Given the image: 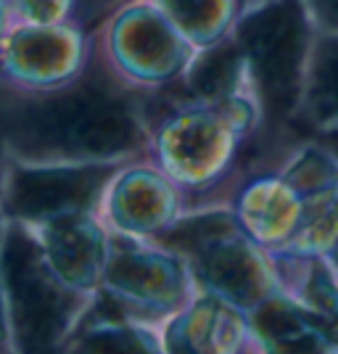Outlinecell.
I'll return each mask as SVG.
<instances>
[{
  "label": "cell",
  "instance_id": "ba28073f",
  "mask_svg": "<svg viewBox=\"0 0 338 354\" xmlns=\"http://www.w3.org/2000/svg\"><path fill=\"white\" fill-rule=\"evenodd\" d=\"M82 45L79 37L69 30L40 27L35 24L32 30H21L8 43L6 66L19 80H30L37 85H50L66 80L79 66Z\"/></svg>",
  "mask_w": 338,
  "mask_h": 354
},
{
  "label": "cell",
  "instance_id": "8992f818",
  "mask_svg": "<svg viewBox=\"0 0 338 354\" xmlns=\"http://www.w3.org/2000/svg\"><path fill=\"white\" fill-rule=\"evenodd\" d=\"M43 225L45 233L40 243L53 270L72 288H90L98 278H103L109 262L106 236L85 212L66 214Z\"/></svg>",
  "mask_w": 338,
  "mask_h": 354
},
{
  "label": "cell",
  "instance_id": "7c38bea8",
  "mask_svg": "<svg viewBox=\"0 0 338 354\" xmlns=\"http://www.w3.org/2000/svg\"><path fill=\"white\" fill-rule=\"evenodd\" d=\"M74 349H82V352H148V349H159V346L151 341V333L135 330L124 323H101L85 330Z\"/></svg>",
  "mask_w": 338,
  "mask_h": 354
},
{
  "label": "cell",
  "instance_id": "9a60e30c",
  "mask_svg": "<svg viewBox=\"0 0 338 354\" xmlns=\"http://www.w3.org/2000/svg\"><path fill=\"white\" fill-rule=\"evenodd\" d=\"M3 304H6V294H3V278H0V349H3V341L8 339L6 336V310H3Z\"/></svg>",
  "mask_w": 338,
  "mask_h": 354
},
{
  "label": "cell",
  "instance_id": "9c48e42d",
  "mask_svg": "<svg viewBox=\"0 0 338 354\" xmlns=\"http://www.w3.org/2000/svg\"><path fill=\"white\" fill-rule=\"evenodd\" d=\"M175 196L159 175L135 169L117 185L111 196V214L122 230L159 233L172 220Z\"/></svg>",
  "mask_w": 338,
  "mask_h": 354
},
{
  "label": "cell",
  "instance_id": "6da1fadb",
  "mask_svg": "<svg viewBox=\"0 0 338 354\" xmlns=\"http://www.w3.org/2000/svg\"><path fill=\"white\" fill-rule=\"evenodd\" d=\"M0 124L6 140L27 156L114 159L143 138L135 106L117 90L98 85L8 109Z\"/></svg>",
  "mask_w": 338,
  "mask_h": 354
},
{
  "label": "cell",
  "instance_id": "3957f363",
  "mask_svg": "<svg viewBox=\"0 0 338 354\" xmlns=\"http://www.w3.org/2000/svg\"><path fill=\"white\" fill-rule=\"evenodd\" d=\"M111 164H79V167H40V169H16L6 207L8 214L30 222H50L77 214L95 201Z\"/></svg>",
  "mask_w": 338,
  "mask_h": 354
},
{
  "label": "cell",
  "instance_id": "7a4b0ae2",
  "mask_svg": "<svg viewBox=\"0 0 338 354\" xmlns=\"http://www.w3.org/2000/svg\"><path fill=\"white\" fill-rule=\"evenodd\" d=\"M0 278L19 349H53L72 325V286L53 270L43 243L16 225L0 236Z\"/></svg>",
  "mask_w": 338,
  "mask_h": 354
},
{
  "label": "cell",
  "instance_id": "8fae6325",
  "mask_svg": "<svg viewBox=\"0 0 338 354\" xmlns=\"http://www.w3.org/2000/svg\"><path fill=\"white\" fill-rule=\"evenodd\" d=\"M236 69L238 50L236 48H220L193 66L191 77H188V88L201 98H217L233 85Z\"/></svg>",
  "mask_w": 338,
  "mask_h": 354
},
{
  "label": "cell",
  "instance_id": "277c9868",
  "mask_svg": "<svg viewBox=\"0 0 338 354\" xmlns=\"http://www.w3.org/2000/svg\"><path fill=\"white\" fill-rule=\"evenodd\" d=\"M241 43L256 66L270 104L288 106L299 59V16L294 6L280 3L251 16L241 30Z\"/></svg>",
  "mask_w": 338,
  "mask_h": 354
},
{
  "label": "cell",
  "instance_id": "4fadbf2b",
  "mask_svg": "<svg viewBox=\"0 0 338 354\" xmlns=\"http://www.w3.org/2000/svg\"><path fill=\"white\" fill-rule=\"evenodd\" d=\"M159 3L188 37L204 40L217 27L220 0H159Z\"/></svg>",
  "mask_w": 338,
  "mask_h": 354
},
{
  "label": "cell",
  "instance_id": "2e32d148",
  "mask_svg": "<svg viewBox=\"0 0 338 354\" xmlns=\"http://www.w3.org/2000/svg\"><path fill=\"white\" fill-rule=\"evenodd\" d=\"M3 24H6V8H3V0H0V35H3Z\"/></svg>",
  "mask_w": 338,
  "mask_h": 354
},
{
  "label": "cell",
  "instance_id": "30bf717a",
  "mask_svg": "<svg viewBox=\"0 0 338 354\" xmlns=\"http://www.w3.org/2000/svg\"><path fill=\"white\" fill-rule=\"evenodd\" d=\"M222 146V135L214 122L204 114H185L167 124L162 135V151L167 167L175 175L198 177L206 175L214 164V156Z\"/></svg>",
  "mask_w": 338,
  "mask_h": 354
},
{
  "label": "cell",
  "instance_id": "5bb4252c",
  "mask_svg": "<svg viewBox=\"0 0 338 354\" xmlns=\"http://www.w3.org/2000/svg\"><path fill=\"white\" fill-rule=\"evenodd\" d=\"M16 8L32 24L53 27V24L64 21V16L69 14L72 0H16Z\"/></svg>",
  "mask_w": 338,
  "mask_h": 354
},
{
  "label": "cell",
  "instance_id": "5b68a950",
  "mask_svg": "<svg viewBox=\"0 0 338 354\" xmlns=\"http://www.w3.org/2000/svg\"><path fill=\"white\" fill-rule=\"evenodd\" d=\"M103 281L111 296L148 312L172 310L182 296V275L175 259L130 243H117L109 251Z\"/></svg>",
  "mask_w": 338,
  "mask_h": 354
},
{
  "label": "cell",
  "instance_id": "52a82bcc",
  "mask_svg": "<svg viewBox=\"0 0 338 354\" xmlns=\"http://www.w3.org/2000/svg\"><path fill=\"white\" fill-rule=\"evenodd\" d=\"M114 48L122 64L140 80H167L182 64V45L169 21L151 8H135L122 16L114 32Z\"/></svg>",
  "mask_w": 338,
  "mask_h": 354
}]
</instances>
